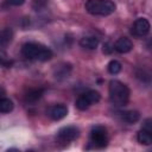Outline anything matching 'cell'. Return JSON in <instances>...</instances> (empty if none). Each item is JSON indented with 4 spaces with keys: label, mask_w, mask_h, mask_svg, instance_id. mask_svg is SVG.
Wrapping results in <instances>:
<instances>
[{
    "label": "cell",
    "mask_w": 152,
    "mask_h": 152,
    "mask_svg": "<svg viewBox=\"0 0 152 152\" xmlns=\"http://www.w3.org/2000/svg\"><path fill=\"white\" fill-rule=\"evenodd\" d=\"M142 129H145V131L152 133V119L148 118V119H146V120L144 121V127H142Z\"/></svg>",
    "instance_id": "ac0fdd59"
},
{
    "label": "cell",
    "mask_w": 152,
    "mask_h": 152,
    "mask_svg": "<svg viewBox=\"0 0 152 152\" xmlns=\"http://www.w3.org/2000/svg\"><path fill=\"white\" fill-rule=\"evenodd\" d=\"M13 39V31L8 27L0 30V48H6Z\"/></svg>",
    "instance_id": "4fadbf2b"
},
{
    "label": "cell",
    "mask_w": 152,
    "mask_h": 152,
    "mask_svg": "<svg viewBox=\"0 0 152 152\" xmlns=\"http://www.w3.org/2000/svg\"><path fill=\"white\" fill-rule=\"evenodd\" d=\"M137 139L140 144L142 145H151L152 144V135H151V132H147L145 129H141L138 132V135H137Z\"/></svg>",
    "instance_id": "9a60e30c"
},
{
    "label": "cell",
    "mask_w": 152,
    "mask_h": 152,
    "mask_svg": "<svg viewBox=\"0 0 152 152\" xmlns=\"http://www.w3.org/2000/svg\"><path fill=\"white\" fill-rule=\"evenodd\" d=\"M90 142L97 148L106 147L108 144L107 129L103 126H94L90 131Z\"/></svg>",
    "instance_id": "5b68a950"
},
{
    "label": "cell",
    "mask_w": 152,
    "mask_h": 152,
    "mask_svg": "<svg viewBox=\"0 0 152 152\" xmlns=\"http://www.w3.org/2000/svg\"><path fill=\"white\" fill-rule=\"evenodd\" d=\"M2 95H5V89L2 87H0V97H2Z\"/></svg>",
    "instance_id": "44dd1931"
},
{
    "label": "cell",
    "mask_w": 152,
    "mask_h": 152,
    "mask_svg": "<svg viewBox=\"0 0 152 152\" xmlns=\"http://www.w3.org/2000/svg\"><path fill=\"white\" fill-rule=\"evenodd\" d=\"M113 50H114V45H112L110 43H106V44H103V52H104V53L109 55V53L113 52Z\"/></svg>",
    "instance_id": "d6986e66"
},
{
    "label": "cell",
    "mask_w": 152,
    "mask_h": 152,
    "mask_svg": "<svg viewBox=\"0 0 152 152\" xmlns=\"http://www.w3.org/2000/svg\"><path fill=\"white\" fill-rule=\"evenodd\" d=\"M121 120L127 124H135L140 119V113L138 110H126L120 113Z\"/></svg>",
    "instance_id": "8fae6325"
},
{
    "label": "cell",
    "mask_w": 152,
    "mask_h": 152,
    "mask_svg": "<svg viewBox=\"0 0 152 152\" xmlns=\"http://www.w3.org/2000/svg\"><path fill=\"white\" fill-rule=\"evenodd\" d=\"M71 64L70 63H61L58 65H56V68L53 69V76L56 80H64L68 78L70 72H71Z\"/></svg>",
    "instance_id": "9c48e42d"
},
{
    "label": "cell",
    "mask_w": 152,
    "mask_h": 152,
    "mask_svg": "<svg viewBox=\"0 0 152 152\" xmlns=\"http://www.w3.org/2000/svg\"><path fill=\"white\" fill-rule=\"evenodd\" d=\"M107 69H108L109 74H112V75H116V74H119V72L121 71L122 66H121V63H120L119 61L113 59V61H110V62L108 63Z\"/></svg>",
    "instance_id": "e0dca14e"
},
{
    "label": "cell",
    "mask_w": 152,
    "mask_h": 152,
    "mask_svg": "<svg viewBox=\"0 0 152 152\" xmlns=\"http://www.w3.org/2000/svg\"><path fill=\"white\" fill-rule=\"evenodd\" d=\"M26 0H6V2L11 6H21L25 4Z\"/></svg>",
    "instance_id": "ffe728a7"
},
{
    "label": "cell",
    "mask_w": 152,
    "mask_h": 152,
    "mask_svg": "<svg viewBox=\"0 0 152 152\" xmlns=\"http://www.w3.org/2000/svg\"><path fill=\"white\" fill-rule=\"evenodd\" d=\"M80 129L76 126H64L57 132V138L63 142H70L78 138Z\"/></svg>",
    "instance_id": "52a82bcc"
},
{
    "label": "cell",
    "mask_w": 152,
    "mask_h": 152,
    "mask_svg": "<svg viewBox=\"0 0 152 152\" xmlns=\"http://www.w3.org/2000/svg\"><path fill=\"white\" fill-rule=\"evenodd\" d=\"M21 53L30 61L46 62L52 57V51L45 45L38 43H26L21 48Z\"/></svg>",
    "instance_id": "7a4b0ae2"
},
{
    "label": "cell",
    "mask_w": 152,
    "mask_h": 152,
    "mask_svg": "<svg viewBox=\"0 0 152 152\" xmlns=\"http://www.w3.org/2000/svg\"><path fill=\"white\" fill-rule=\"evenodd\" d=\"M108 93H109V100L110 102L116 106V107H122L125 104H127L128 100H129V88L118 81V80H112L109 82V87H108Z\"/></svg>",
    "instance_id": "6da1fadb"
},
{
    "label": "cell",
    "mask_w": 152,
    "mask_h": 152,
    "mask_svg": "<svg viewBox=\"0 0 152 152\" xmlns=\"http://www.w3.org/2000/svg\"><path fill=\"white\" fill-rule=\"evenodd\" d=\"M44 94V89L42 88H33V89H30L26 94H25V101L26 102H30V103H33L36 101H38Z\"/></svg>",
    "instance_id": "7c38bea8"
},
{
    "label": "cell",
    "mask_w": 152,
    "mask_h": 152,
    "mask_svg": "<svg viewBox=\"0 0 152 152\" xmlns=\"http://www.w3.org/2000/svg\"><path fill=\"white\" fill-rule=\"evenodd\" d=\"M84 7L88 13L93 15H109L114 13L116 6L110 0H87Z\"/></svg>",
    "instance_id": "3957f363"
},
{
    "label": "cell",
    "mask_w": 152,
    "mask_h": 152,
    "mask_svg": "<svg viewBox=\"0 0 152 152\" xmlns=\"http://www.w3.org/2000/svg\"><path fill=\"white\" fill-rule=\"evenodd\" d=\"M46 114H48V116L51 120L57 121V120H61L64 116H66V114H68V107L65 104H62V103L53 104V106H51V107L48 108Z\"/></svg>",
    "instance_id": "ba28073f"
},
{
    "label": "cell",
    "mask_w": 152,
    "mask_h": 152,
    "mask_svg": "<svg viewBox=\"0 0 152 152\" xmlns=\"http://www.w3.org/2000/svg\"><path fill=\"white\" fill-rule=\"evenodd\" d=\"M150 28H151V25H150V21L146 19V18H138L133 25H132V34L135 36V37H145L148 32H150Z\"/></svg>",
    "instance_id": "8992f818"
},
{
    "label": "cell",
    "mask_w": 152,
    "mask_h": 152,
    "mask_svg": "<svg viewBox=\"0 0 152 152\" xmlns=\"http://www.w3.org/2000/svg\"><path fill=\"white\" fill-rule=\"evenodd\" d=\"M14 108L13 102L8 97H0V113H10Z\"/></svg>",
    "instance_id": "2e32d148"
},
{
    "label": "cell",
    "mask_w": 152,
    "mask_h": 152,
    "mask_svg": "<svg viewBox=\"0 0 152 152\" xmlns=\"http://www.w3.org/2000/svg\"><path fill=\"white\" fill-rule=\"evenodd\" d=\"M100 99H101V95H100L99 91H96V90H88V91H86L84 94H82V95H80L77 97V100L75 102V106L80 110H86L91 104L97 103L100 101Z\"/></svg>",
    "instance_id": "277c9868"
},
{
    "label": "cell",
    "mask_w": 152,
    "mask_h": 152,
    "mask_svg": "<svg viewBox=\"0 0 152 152\" xmlns=\"http://www.w3.org/2000/svg\"><path fill=\"white\" fill-rule=\"evenodd\" d=\"M114 49L119 52V53H127L133 49V43L129 38L127 37H120L115 44H114Z\"/></svg>",
    "instance_id": "30bf717a"
},
{
    "label": "cell",
    "mask_w": 152,
    "mask_h": 152,
    "mask_svg": "<svg viewBox=\"0 0 152 152\" xmlns=\"http://www.w3.org/2000/svg\"><path fill=\"white\" fill-rule=\"evenodd\" d=\"M80 45L82 48H86V49H89V50H95L99 45V39L96 37H83L81 38L80 40Z\"/></svg>",
    "instance_id": "5bb4252c"
}]
</instances>
